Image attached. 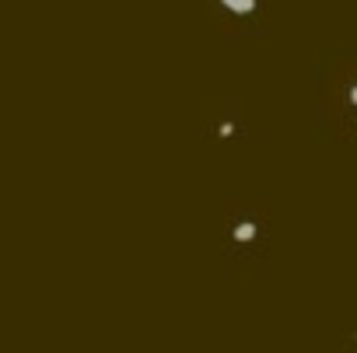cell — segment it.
I'll return each mask as SVG.
<instances>
[{"label":"cell","instance_id":"obj_3","mask_svg":"<svg viewBox=\"0 0 357 353\" xmlns=\"http://www.w3.org/2000/svg\"><path fill=\"white\" fill-rule=\"evenodd\" d=\"M350 102H354V105H357V88H354V91H350Z\"/></svg>","mask_w":357,"mask_h":353},{"label":"cell","instance_id":"obj_1","mask_svg":"<svg viewBox=\"0 0 357 353\" xmlns=\"http://www.w3.org/2000/svg\"><path fill=\"white\" fill-rule=\"evenodd\" d=\"M225 8H231L235 15H252L256 11V0H225Z\"/></svg>","mask_w":357,"mask_h":353},{"label":"cell","instance_id":"obj_2","mask_svg":"<svg viewBox=\"0 0 357 353\" xmlns=\"http://www.w3.org/2000/svg\"><path fill=\"white\" fill-rule=\"evenodd\" d=\"M235 238H238V242H252V238H256V224H238V228H235Z\"/></svg>","mask_w":357,"mask_h":353}]
</instances>
